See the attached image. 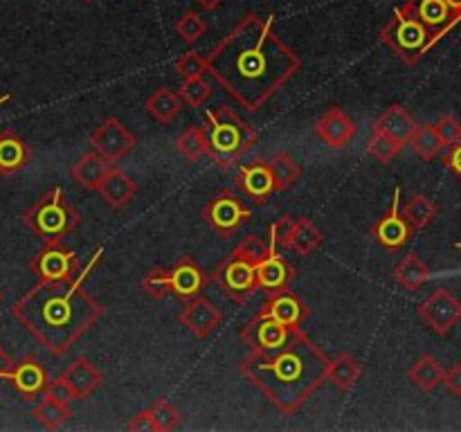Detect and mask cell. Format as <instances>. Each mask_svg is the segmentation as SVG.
<instances>
[{"label": "cell", "mask_w": 461, "mask_h": 432, "mask_svg": "<svg viewBox=\"0 0 461 432\" xmlns=\"http://www.w3.org/2000/svg\"><path fill=\"white\" fill-rule=\"evenodd\" d=\"M142 286L149 295L156 297V300H162V297H167V292H171L169 270H151V273L144 277Z\"/></svg>", "instance_id": "obj_44"}, {"label": "cell", "mask_w": 461, "mask_h": 432, "mask_svg": "<svg viewBox=\"0 0 461 432\" xmlns=\"http://www.w3.org/2000/svg\"><path fill=\"white\" fill-rule=\"evenodd\" d=\"M268 162H270V169H273L277 192H286V189H291L293 184L302 178V166L297 165L286 151H279L277 156H273V160Z\"/></svg>", "instance_id": "obj_36"}, {"label": "cell", "mask_w": 461, "mask_h": 432, "mask_svg": "<svg viewBox=\"0 0 461 432\" xmlns=\"http://www.w3.org/2000/svg\"><path fill=\"white\" fill-rule=\"evenodd\" d=\"M444 374L446 369L441 367L439 360H437L435 356L426 354L410 367L408 378L412 381V385H417L421 392H432L439 385H444Z\"/></svg>", "instance_id": "obj_28"}, {"label": "cell", "mask_w": 461, "mask_h": 432, "mask_svg": "<svg viewBox=\"0 0 461 432\" xmlns=\"http://www.w3.org/2000/svg\"><path fill=\"white\" fill-rule=\"evenodd\" d=\"M111 171V165L104 156H99L97 151H88L70 166V176L81 189H88V192H97L102 180L106 178V174Z\"/></svg>", "instance_id": "obj_24"}, {"label": "cell", "mask_w": 461, "mask_h": 432, "mask_svg": "<svg viewBox=\"0 0 461 432\" xmlns=\"http://www.w3.org/2000/svg\"><path fill=\"white\" fill-rule=\"evenodd\" d=\"M205 117L210 158L219 166L234 165L243 153H248L257 144L255 129L237 111H232L225 104L207 111Z\"/></svg>", "instance_id": "obj_4"}, {"label": "cell", "mask_w": 461, "mask_h": 432, "mask_svg": "<svg viewBox=\"0 0 461 432\" xmlns=\"http://www.w3.org/2000/svg\"><path fill=\"white\" fill-rule=\"evenodd\" d=\"M149 412H151L153 418V432H167L180 426V412L167 399L156 400L149 408Z\"/></svg>", "instance_id": "obj_38"}, {"label": "cell", "mask_w": 461, "mask_h": 432, "mask_svg": "<svg viewBox=\"0 0 461 432\" xmlns=\"http://www.w3.org/2000/svg\"><path fill=\"white\" fill-rule=\"evenodd\" d=\"M286 234H279V243L284 248H291L297 255L311 256L324 241V234L315 228L313 220L309 219H295L286 216Z\"/></svg>", "instance_id": "obj_19"}, {"label": "cell", "mask_w": 461, "mask_h": 432, "mask_svg": "<svg viewBox=\"0 0 461 432\" xmlns=\"http://www.w3.org/2000/svg\"><path fill=\"white\" fill-rule=\"evenodd\" d=\"M417 126H419L417 120H414V117L410 115L403 106H401V104H394V106H390L381 117H378L376 124H374V129L385 130V133H390L392 138L401 140V142L405 144L412 140Z\"/></svg>", "instance_id": "obj_26"}, {"label": "cell", "mask_w": 461, "mask_h": 432, "mask_svg": "<svg viewBox=\"0 0 461 432\" xmlns=\"http://www.w3.org/2000/svg\"><path fill=\"white\" fill-rule=\"evenodd\" d=\"M88 144L93 147V151L106 158L108 162H117L133 151L135 144H138V138L117 117H108L104 124H99L93 130Z\"/></svg>", "instance_id": "obj_11"}, {"label": "cell", "mask_w": 461, "mask_h": 432, "mask_svg": "<svg viewBox=\"0 0 461 432\" xmlns=\"http://www.w3.org/2000/svg\"><path fill=\"white\" fill-rule=\"evenodd\" d=\"M410 144H412V151L426 162L435 160V158L441 153V148H444V142H441V138H439V133H437L435 124L417 126V130H414Z\"/></svg>", "instance_id": "obj_35"}, {"label": "cell", "mask_w": 461, "mask_h": 432, "mask_svg": "<svg viewBox=\"0 0 461 432\" xmlns=\"http://www.w3.org/2000/svg\"><path fill=\"white\" fill-rule=\"evenodd\" d=\"M147 111L158 124H169L176 115L183 112V97L174 88H158L147 99Z\"/></svg>", "instance_id": "obj_27"}, {"label": "cell", "mask_w": 461, "mask_h": 432, "mask_svg": "<svg viewBox=\"0 0 461 432\" xmlns=\"http://www.w3.org/2000/svg\"><path fill=\"white\" fill-rule=\"evenodd\" d=\"M194 3H198V7L205 9V12H216L225 0H194Z\"/></svg>", "instance_id": "obj_50"}, {"label": "cell", "mask_w": 461, "mask_h": 432, "mask_svg": "<svg viewBox=\"0 0 461 432\" xmlns=\"http://www.w3.org/2000/svg\"><path fill=\"white\" fill-rule=\"evenodd\" d=\"M450 7V12H453V16L457 18V21H461V0H446Z\"/></svg>", "instance_id": "obj_51"}, {"label": "cell", "mask_w": 461, "mask_h": 432, "mask_svg": "<svg viewBox=\"0 0 461 432\" xmlns=\"http://www.w3.org/2000/svg\"><path fill=\"white\" fill-rule=\"evenodd\" d=\"M381 40L392 52L399 54L408 66H417L423 54L435 48L432 32L421 21L405 14L401 7H394L392 21L381 30Z\"/></svg>", "instance_id": "obj_6"}, {"label": "cell", "mask_w": 461, "mask_h": 432, "mask_svg": "<svg viewBox=\"0 0 461 432\" xmlns=\"http://www.w3.org/2000/svg\"><path fill=\"white\" fill-rule=\"evenodd\" d=\"M237 184L243 189L248 198L257 205L268 201V196H273L277 192V184H275L273 169H270V162L266 160H255L250 165L239 166Z\"/></svg>", "instance_id": "obj_17"}, {"label": "cell", "mask_w": 461, "mask_h": 432, "mask_svg": "<svg viewBox=\"0 0 461 432\" xmlns=\"http://www.w3.org/2000/svg\"><path fill=\"white\" fill-rule=\"evenodd\" d=\"M174 30H176V34L185 40V43L194 45L198 39H203V34L207 32V25H205V21H203V18L194 12V9H189V12H185L183 16L176 21Z\"/></svg>", "instance_id": "obj_39"}, {"label": "cell", "mask_w": 461, "mask_h": 432, "mask_svg": "<svg viewBox=\"0 0 461 432\" xmlns=\"http://www.w3.org/2000/svg\"><path fill=\"white\" fill-rule=\"evenodd\" d=\"M261 313L279 320V322L291 328H302L304 320L311 315V309L295 292H291L286 288V291H277L273 295H268V302L264 304Z\"/></svg>", "instance_id": "obj_18"}, {"label": "cell", "mask_w": 461, "mask_h": 432, "mask_svg": "<svg viewBox=\"0 0 461 432\" xmlns=\"http://www.w3.org/2000/svg\"><path fill=\"white\" fill-rule=\"evenodd\" d=\"M70 417V403H61V400H54L50 399V396H45V399L34 408V418L45 428V430H57V428H61Z\"/></svg>", "instance_id": "obj_33"}, {"label": "cell", "mask_w": 461, "mask_h": 432, "mask_svg": "<svg viewBox=\"0 0 461 432\" xmlns=\"http://www.w3.org/2000/svg\"><path fill=\"white\" fill-rule=\"evenodd\" d=\"M207 282H210V277H207L189 256H183V259L169 270L171 292H174L176 297H183V300L196 297L198 292L207 286Z\"/></svg>", "instance_id": "obj_21"}, {"label": "cell", "mask_w": 461, "mask_h": 432, "mask_svg": "<svg viewBox=\"0 0 461 432\" xmlns=\"http://www.w3.org/2000/svg\"><path fill=\"white\" fill-rule=\"evenodd\" d=\"M315 133H318V138L322 140V142H327L329 147L342 148L345 144H349V140L356 135V124L342 108L333 106L320 117L318 124H315Z\"/></svg>", "instance_id": "obj_20"}, {"label": "cell", "mask_w": 461, "mask_h": 432, "mask_svg": "<svg viewBox=\"0 0 461 432\" xmlns=\"http://www.w3.org/2000/svg\"><path fill=\"white\" fill-rule=\"evenodd\" d=\"M221 322H223V315L210 300L198 295L185 300L183 310H180V324L187 327L198 340H205L214 328L221 327Z\"/></svg>", "instance_id": "obj_16"}, {"label": "cell", "mask_w": 461, "mask_h": 432, "mask_svg": "<svg viewBox=\"0 0 461 432\" xmlns=\"http://www.w3.org/2000/svg\"><path fill=\"white\" fill-rule=\"evenodd\" d=\"M360 374H363V367H360V363L354 356L340 354L338 358L329 360L327 381H331L340 392L351 390L354 382L360 378Z\"/></svg>", "instance_id": "obj_29"}, {"label": "cell", "mask_w": 461, "mask_h": 432, "mask_svg": "<svg viewBox=\"0 0 461 432\" xmlns=\"http://www.w3.org/2000/svg\"><path fill=\"white\" fill-rule=\"evenodd\" d=\"M176 148L178 153H183L185 160L198 162L201 158L210 156V144H207V133L205 129L196 124H189L183 133L176 140Z\"/></svg>", "instance_id": "obj_32"}, {"label": "cell", "mask_w": 461, "mask_h": 432, "mask_svg": "<svg viewBox=\"0 0 461 432\" xmlns=\"http://www.w3.org/2000/svg\"><path fill=\"white\" fill-rule=\"evenodd\" d=\"M32 273L39 274L43 282H72L79 277V259L75 252L61 241L52 238L41 248L39 255L32 259Z\"/></svg>", "instance_id": "obj_7"}, {"label": "cell", "mask_w": 461, "mask_h": 432, "mask_svg": "<svg viewBox=\"0 0 461 432\" xmlns=\"http://www.w3.org/2000/svg\"><path fill=\"white\" fill-rule=\"evenodd\" d=\"M61 376L66 378L68 385L72 387V392H75V396L79 400L88 399V396L104 382L102 369H99L97 364L90 363L88 358H84V356L72 360L70 367H68Z\"/></svg>", "instance_id": "obj_23"}, {"label": "cell", "mask_w": 461, "mask_h": 432, "mask_svg": "<svg viewBox=\"0 0 461 432\" xmlns=\"http://www.w3.org/2000/svg\"><path fill=\"white\" fill-rule=\"evenodd\" d=\"M129 430H133V432H138V430H151V432H153L151 412H149V410H144V412L135 414V417L129 421Z\"/></svg>", "instance_id": "obj_47"}, {"label": "cell", "mask_w": 461, "mask_h": 432, "mask_svg": "<svg viewBox=\"0 0 461 432\" xmlns=\"http://www.w3.org/2000/svg\"><path fill=\"white\" fill-rule=\"evenodd\" d=\"M444 387L448 390V394L461 399V363H455L453 367L444 374Z\"/></svg>", "instance_id": "obj_46"}, {"label": "cell", "mask_w": 461, "mask_h": 432, "mask_svg": "<svg viewBox=\"0 0 461 432\" xmlns=\"http://www.w3.org/2000/svg\"><path fill=\"white\" fill-rule=\"evenodd\" d=\"M0 174H3V171H0Z\"/></svg>", "instance_id": "obj_56"}, {"label": "cell", "mask_w": 461, "mask_h": 432, "mask_svg": "<svg viewBox=\"0 0 461 432\" xmlns=\"http://www.w3.org/2000/svg\"><path fill=\"white\" fill-rule=\"evenodd\" d=\"M401 212H403V216L410 220L414 230H423L435 220L437 205L426 194H414L405 205H401Z\"/></svg>", "instance_id": "obj_34"}, {"label": "cell", "mask_w": 461, "mask_h": 432, "mask_svg": "<svg viewBox=\"0 0 461 432\" xmlns=\"http://www.w3.org/2000/svg\"><path fill=\"white\" fill-rule=\"evenodd\" d=\"M412 232L414 228L401 212V184H396L390 212L374 225V238L387 250H401L410 241Z\"/></svg>", "instance_id": "obj_15"}, {"label": "cell", "mask_w": 461, "mask_h": 432, "mask_svg": "<svg viewBox=\"0 0 461 432\" xmlns=\"http://www.w3.org/2000/svg\"><path fill=\"white\" fill-rule=\"evenodd\" d=\"M16 392L25 399H34L48 387V372L41 363H36L34 356H25L21 363H16V369L9 376Z\"/></svg>", "instance_id": "obj_22"}, {"label": "cell", "mask_w": 461, "mask_h": 432, "mask_svg": "<svg viewBox=\"0 0 461 432\" xmlns=\"http://www.w3.org/2000/svg\"><path fill=\"white\" fill-rule=\"evenodd\" d=\"M14 369H16V360H14L12 356H9L7 351L0 346V378H7L9 381V376H12Z\"/></svg>", "instance_id": "obj_49"}, {"label": "cell", "mask_w": 461, "mask_h": 432, "mask_svg": "<svg viewBox=\"0 0 461 432\" xmlns=\"http://www.w3.org/2000/svg\"><path fill=\"white\" fill-rule=\"evenodd\" d=\"M45 396H50V399L54 400H61V403H72V400L77 399L75 392H72V387L68 385V381L63 376L54 378L52 382H48V387H45Z\"/></svg>", "instance_id": "obj_45"}, {"label": "cell", "mask_w": 461, "mask_h": 432, "mask_svg": "<svg viewBox=\"0 0 461 432\" xmlns=\"http://www.w3.org/2000/svg\"><path fill=\"white\" fill-rule=\"evenodd\" d=\"M455 248H457V250H461V241H459V243H455Z\"/></svg>", "instance_id": "obj_53"}, {"label": "cell", "mask_w": 461, "mask_h": 432, "mask_svg": "<svg viewBox=\"0 0 461 432\" xmlns=\"http://www.w3.org/2000/svg\"><path fill=\"white\" fill-rule=\"evenodd\" d=\"M84 3H95V0H84Z\"/></svg>", "instance_id": "obj_54"}, {"label": "cell", "mask_w": 461, "mask_h": 432, "mask_svg": "<svg viewBox=\"0 0 461 432\" xmlns=\"http://www.w3.org/2000/svg\"><path fill=\"white\" fill-rule=\"evenodd\" d=\"M5 102H9V94H3V97H0V106H3Z\"/></svg>", "instance_id": "obj_52"}, {"label": "cell", "mask_w": 461, "mask_h": 432, "mask_svg": "<svg viewBox=\"0 0 461 432\" xmlns=\"http://www.w3.org/2000/svg\"><path fill=\"white\" fill-rule=\"evenodd\" d=\"M27 162V147L16 133L5 130L0 135V171L3 174H12L18 171Z\"/></svg>", "instance_id": "obj_31"}, {"label": "cell", "mask_w": 461, "mask_h": 432, "mask_svg": "<svg viewBox=\"0 0 461 432\" xmlns=\"http://www.w3.org/2000/svg\"><path fill=\"white\" fill-rule=\"evenodd\" d=\"M279 243V220L270 225V255L257 266V279H259V288H264L266 295H273L277 291H286L295 279L297 270L295 266L288 264L282 255L277 252Z\"/></svg>", "instance_id": "obj_10"}, {"label": "cell", "mask_w": 461, "mask_h": 432, "mask_svg": "<svg viewBox=\"0 0 461 432\" xmlns=\"http://www.w3.org/2000/svg\"><path fill=\"white\" fill-rule=\"evenodd\" d=\"M214 279L221 286V291L237 304H246L250 300L252 292L259 288V279H257V266L246 261L239 255H230L219 268L214 270Z\"/></svg>", "instance_id": "obj_8"}, {"label": "cell", "mask_w": 461, "mask_h": 432, "mask_svg": "<svg viewBox=\"0 0 461 432\" xmlns=\"http://www.w3.org/2000/svg\"><path fill=\"white\" fill-rule=\"evenodd\" d=\"M250 207L243 205V202L239 201L232 192H228V189H223V192H219L216 196H212L210 202L205 205V210H203V219H205L207 225H210L214 232H219L221 237H232V234L241 228L243 220L250 219Z\"/></svg>", "instance_id": "obj_9"}, {"label": "cell", "mask_w": 461, "mask_h": 432, "mask_svg": "<svg viewBox=\"0 0 461 432\" xmlns=\"http://www.w3.org/2000/svg\"><path fill=\"white\" fill-rule=\"evenodd\" d=\"M232 252H234V255L243 256L246 261H250V264L259 266L261 261H264L266 256L270 255V246H266V243L261 241L259 237H255V234H252V237L243 238V241L239 243V246L234 248Z\"/></svg>", "instance_id": "obj_42"}, {"label": "cell", "mask_w": 461, "mask_h": 432, "mask_svg": "<svg viewBox=\"0 0 461 432\" xmlns=\"http://www.w3.org/2000/svg\"><path fill=\"white\" fill-rule=\"evenodd\" d=\"M428 277H430V268H428L426 261L419 255H414V252H410L394 270V279L405 288V291H417V288H421L423 284L428 282Z\"/></svg>", "instance_id": "obj_30"}, {"label": "cell", "mask_w": 461, "mask_h": 432, "mask_svg": "<svg viewBox=\"0 0 461 432\" xmlns=\"http://www.w3.org/2000/svg\"><path fill=\"white\" fill-rule=\"evenodd\" d=\"M293 331H295V328L286 327V324H282L279 320L259 313L241 328V340L246 342L252 351H273L286 345V342L291 340Z\"/></svg>", "instance_id": "obj_13"}, {"label": "cell", "mask_w": 461, "mask_h": 432, "mask_svg": "<svg viewBox=\"0 0 461 432\" xmlns=\"http://www.w3.org/2000/svg\"><path fill=\"white\" fill-rule=\"evenodd\" d=\"M273 21V14H246L207 57L216 81L250 112H259L302 70V58L275 32Z\"/></svg>", "instance_id": "obj_1"}, {"label": "cell", "mask_w": 461, "mask_h": 432, "mask_svg": "<svg viewBox=\"0 0 461 432\" xmlns=\"http://www.w3.org/2000/svg\"><path fill=\"white\" fill-rule=\"evenodd\" d=\"M178 93H180V97H183V102L187 104V106L201 108L203 104H205L207 99H210L212 86L207 84V81L203 79V76H198V79H187V81H185V84L178 88Z\"/></svg>", "instance_id": "obj_41"}, {"label": "cell", "mask_w": 461, "mask_h": 432, "mask_svg": "<svg viewBox=\"0 0 461 432\" xmlns=\"http://www.w3.org/2000/svg\"><path fill=\"white\" fill-rule=\"evenodd\" d=\"M435 129L437 133H439L444 147H455V144L461 142V124L457 117L441 115L439 120L435 122Z\"/></svg>", "instance_id": "obj_43"}, {"label": "cell", "mask_w": 461, "mask_h": 432, "mask_svg": "<svg viewBox=\"0 0 461 432\" xmlns=\"http://www.w3.org/2000/svg\"><path fill=\"white\" fill-rule=\"evenodd\" d=\"M176 70H178V75L183 76L185 81L198 79V76H203L205 72H210V63H207V57L198 54L196 50H189V52H185L183 57H178V61H176Z\"/></svg>", "instance_id": "obj_40"}, {"label": "cell", "mask_w": 461, "mask_h": 432, "mask_svg": "<svg viewBox=\"0 0 461 432\" xmlns=\"http://www.w3.org/2000/svg\"><path fill=\"white\" fill-rule=\"evenodd\" d=\"M444 165L448 166L457 178H461V142L455 144V147H450L448 156L444 158Z\"/></svg>", "instance_id": "obj_48"}, {"label": "cell", "mask_w": 461, "mask_h": 432, "mask_svg": "<svg viewBox=\"0 0 461 432\" xmlns=\"http://www.w3.org/2000/svg\"><path fill=\"white\" fill-rule=\"evenodd\" d=\"M0 302H3V292H0Z\"/></svg>", "instance_id": "obj_55"}, {"label": "cell", "mask_w": 461, "mask_h": 432, "mask_svg": "<svg viewBox=\"0 0 461 432\" xmlns=\"http://www.w3.org/2000/svg\"><path fill=\"white\" fill-rule=\"evenodd\" d=\"M97 192L111 207H124L135 196V192H138V183L122 169L111 166V171L102 180Z\"/></svg>", "instance_id": "obj_25"}, {"label": "cell", "mask_w": 461, "mask_h": 432, "mask_svg": "<svg viewBox=\"0 0 461 432\" xmlns=\"http://www.w3.org/2000/svg\"><path fill=\"white\" fill-rule=\"evenodd\" d=\"M419 318L428 324L439 336H448L453 327H457L461 320V302L446 288H437L421 306H419Z\"/></svg>", "instance_id": "obj_12"}, {"label": "cell", "mask_w": 461, "mask_h": 432, "mask_svg": "<svg viewBox=\"0 0 461 432\" xmlns=\"http://www.w3.org/2000/svg\"><path fill=\"white\" fill-rule=\"evenodd\" d=\"M97 248L79 277L72 282H43L25 292L14 304L12 315L27 333L36 338L50 354L61 356L95 327L104 315V306L84 288L86 277L99 261Z\"/></svg>", "instance_id": "obj_2"}, {"label": "cell", "mask_w": 461, "mask_h": 432, "mask_svg": "<svg viewBox=\"0 0 461 432\" xmlns=\"http://www.w3.org/2000/svg\"><path fill=\"white\" fill-rule=\"evenodd\" d=\"M367 151H369V156L376 158L378 162L387 165V162L394 160L396 156H401V151H403V142L396 138H392V135L385 133V130L374 129L372 135H369Z\"/></svg>", "instance_id": "obj_37"}, {"label": "cell", "mask_w": 461, "mask_h": 432, "mask_svg": "<svg viewBox=\"0 0 461 432\" xmlns=\"http://www.w3.org/2000/svg\"><path fill=\"white\" fill-rule=\"evenodd\" d=\"M329 358L302 328L273 351H252L241 374L284 414H295L327 381Z\"/></svg>", "instance_id": "obj_3"}, {"label": "cell", "mask_w": 461, "mask_h": 432, "mask_svg": "<svg viewBox=\"0 0 461 432\" xmlns=\"http://www.w3.org/2000/svg\"><path fill=\"white\" fill-rule=\"evenodd\" d=\"M405 14L414 16L417 21H421L428 30L432 32V43H439V39L444 34H448L455 25H457V18L450 12L448 3L446 0H405V4H401Z\"/></svg>", "instance_id": "obj_14"}, {"label": "cell", "mask_w": 461, "mask_h": 432, "mask_svg": "<svg viewBox=\"0 0 461 432\" xmlns=\"http://www.w3.org/2000/svg\"><path fill=\"white\" fill-rule=\"evenodd\" d=\"M23 220L32 232L43 237L45 241H52V238H63L70 234L79 223V214L68 205L63 189L57 184L23 214Z\"/></svg>", "instance_id": "obj_5"}]
</instances>
